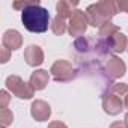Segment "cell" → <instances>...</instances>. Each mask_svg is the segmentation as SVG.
Wrapping results in <instances>:
<instances>
[{
    "instance_id": "1",
    "label": "cell",
    "mask_w": 128,
    "mask_h": 128,
    "mask_svg": "<svg viewBox=\"0 0 128 128\" xmlns=\"http://www.w3.org/2000/svg\"><path fill=\"white\" fill-rule=\"evenodd\" d=\"M23 26L32 33H44L48 30L50 24V12L39 5H33L26 8L21 12Z\"/></svg>"
},
{
    "instance_id": "2",
    "label": "cell",
    "mask_w": 128,
    "mask_h": 128,
    "mask_svg": "<svg viewBox=\"0 0 128 128\" xmlns=\"http://www.w3.org/2000/svg\"><path fill=\"white\" fill-rule=\"evenodd\" d=\"M51 77L56 80V82H60V83H66V82H71L77 77V70L72 66V63L65 60V59H60V60H56L53 65H51Z\"/></svg>"
},
{
    "instance_id": "3",
    "label": "cell",
    "mask_w": 128,
    "mask_h": 128,
    "mask_svg": "<svg viewBox=\"0 0 128 128\" xmlns=\"http://www.w3.org/2000/svg\"><path fill=\"white\" fill-rule=\"evenodd\" d=\"M5 84H6V89L11 94H14L15 96H18L21 100H30L33 96V94H35V90L30 86V83H26L18 76H9L6 78V83Z\"/></svg>"
},
{
    "instance_id": "4",
    "label": "cell",
    "mask_w": 128,
    "mask_h": 128,
    "mask_svg": "<svg viewBox=\"0 0 128 128\" xmlns=\"http://www.w3.org/2000/svg\"><path fill=\"white\" fill-rule=\"evenodd\" d=\"M88 24H89V20H88V15L82 9H76L71 17H70V23H68V32L71 36H77V38H82L86 30H88Z\"/></svg>"
},
{
    "instance_id": "5",
    "label": "cell",
    "mask_w": 128,
    "mask_h": 128,
    "mask_svg": "<svg viewBox=\"0 0 128 128\" xmlns=\"http://www.w3.org/2000/svg\"><path fill=\"white\" fill-rule=\"evenodd\" d=\"M125 104L124 100L116 96V95H110V94H102V110L110 114V116H116L124 110Z\"/></svg>"
},
{
    "instance_id": "6",
    "label": "cell",
    "mask_w": 128,
    "mask_h": 128,
    "mask_svg": "<svg viewBox=\"0 0 128 128\" xmlns=\"http://www.w3.org/2000/svg\"><path fill=\"white\" fill-rule=\"evenodd\" d=\"M106 71H107L108 78H119V77L125 76V72H126V65H125V62H124L120 57L112 56V57L107 59Z\"/></svg>"
},
{
    "instance_id": "7",
    "label": "cell",
    "mask_w": 128,
    "mask_h": 128,
    "mask_svg": "<svg viewBox=\"0 0 128 128\" xmlns=\"http://www.w3.org/2000/svg\"><path fill=\"white\" fill-rule=\"evenodd\" d=\"M30 113H32V118L38 122H44L50 118L51 114V107L48 106V102L42 101V100H36L32 102V107H30Z\"/></svg>"
},
{
    "instance_id": "8",
    "label": "cell",
    "mask_w": 128,
    "mask_h": 128,
    "mask_svg": "<svg viewBox=\"0 0 128 128\" xmlns=\"http://www.w3.org/2000/svg\"><path fill=\"white\" fill-rule=\"evenodd\" d=\"M2 44L3 47H6L8 50L14 51V50H18L21 48L23 45V36L18 30H14V29H9L3 33L2 36Z\"/></svg>"
},
{
    "instance_id": "9",
    "label": "cell",
    "mask_w": 128,
    "mask_h": 128,
    "mask_svg": "<svg viewBox=\"0 0 128 128\" xmlns=\"http://www.w3.org/2000/svg\"><path fill=\"white\" fill-rule=\"evenodd\" d=\"M24 60L29 66H39L44 62V51L39 45H29L24 50Z\"/></svg>"
},
{
    "instance_id": "10",
    "label": "cell",
    "mask_w": 128,
    "mask_h": 128,
    "mask_svg": "<svg viewBox=\"0 0 128 128\" xmlns=\"http://www.w3.org/2000/svg\"><path fill=\"white\" fill-rule=\"evenodd\" d=\"M106 41H107V44H108V47H110V50H112L113 54L124 53V51L128 48V39H126V36H125L122 32L114 33L112 38H108V39H106Z\"/></svg>"
},
{
    "instance_id": "11",
    "label": "cell",
    "mask_w": 128,
    "mask_h": 128,
    "mask_svg": "<svg viewBox=\"0 0 128 128\" xmlns=\"http://www.w3.org/2000/svg\"><path fill=\"white\" fill-rule=\"evenodd\" d=\"M48 80H50L48 71H45V70H36V71L32 72L29 83L33 88V90H42L48 84Z\"/></svg>"
},
{
    "instance_id": "12",
    "label": "cell",
    "mask_w": 128,
    "mask_h": 128,
    "mask_svg": "<svg viewBox=\"0 0 128 128\" xmlns=\"http://www.w3.org/2000/svg\"><path fill=\"white\" fill-rule=\"evenodd\" d=\"M86 15H88L89 24H90V26H94V27H101L104 23H107L106 17L101 14V11H100V8H98V5H96V3H94V5H89V6H88V9H86Z\"/></svg>"
},
{
    "instance_id": "13",
    "label": "cell",
    "mask_w": 128,
    "mask_h": 128,
    "mask_svg": "<svg viewBox=\"0 0 128 128\" xmlns=\"http://www.w3.org/2000/svg\"><path fill=\"white\" fill-rule=\"evenodd\" d=\"M96 5H98L101 14L106 17L107 21H110V20L120 11V9H119V3L116 2V0H101V2H98Z\"/></svg>"
},
{
    "instance_id": "14",
    "label": "cell",
    "mask_w": 128,
    "mask_h": 128,
    "mask_svg": "<svg viewBox=\"0 0 128 128\" xmlns=\"http://www.w3.org/2000/svg\"><path fill=\"white\" fill-rule=\"evenodd\" d=\"M78 2L77 0H60L56 5V9H57V15H62L65 18H70L71 14L76 11Z\"/></svg>"
},
{
    "instance_id": "15",
    "label": "cell",
    "mask_w": 128,
    "mask_h": 128,
    "mask_svg": "<svg viewBox=\"0 0 128 128\" xmlns=\"http://www.w3.org/2000/svg\"><path fill=\"white\" fill-rule=\"evenodd\" d=\"M68 23H70V18H65L62 15H56L53 23H51V32L57 36L63 35L68 30Z\"/></svg>"
},
{
    "instance_id": "16",
    "label": "cell",
    "mask_w": 128,
    "mask_h": 128,
    "mask_svg": "<svg viewBox=\"0 0 128 128\" xmlns=\"http://www.w3.org/2000/svg\"><path fill=\"white\" fill-rule=\"evenodd\" d=\"M104 94L116 95V96L125 100V96L128 95V84H125V83H113V84H110V86L107 88V90H106Z\"/></svg>"
},
{
    "instance_id": "17",
    "label": "cell",
    "mask_w": 128,
    "mask_h": 128,
    "mask_svg": "<svg viewBox=\"0 0 128 128\" xmlns=\"http://www.w3.org/2000/svg\"><path fill=\"white\" fill-rule=\"evenodd\" d=\"M118 32H120V30H119V27H118L116 24H113V23L107 21V23H104V24L100 27L98 36H100V38H102V39H108V38H112V36H113L114 33H118Z\"/></svg>"
},
{
    "instance_id": "18",
    "label": "cell",
    "mask_w": 128,
    "mask_h": 128,
    "mask_svg": "<svg viewBox=\"0 0 128 128\" xmlns=\"http://www.w3.org/2000/svg\"><path fill=\"white\" fill-rule=\"evenodd\" d=\"M33 5H39V0H17V2L12 3V8L17 9V11H24L26 8L29 6H33Z\"/></svg>"
},
{
    "instance_id": "19",
    "label": "cell",
    "mask_w": 128,
    "mask_h": 128,
    "mask_svg": "<svg viewBox=\"0 0 128 128\" xmlns=\"http://www.w3.org/2000/svg\"><path fill=\"white\" fill-rule=\"evenodd\" d=\"M0 122H2V126H8L14 122V114L9 108H2L0 110Z\"/></svg>"
},
{
    "instance_id": "20",
    "label": "cell",
    "mask_w": 128,
    "mask_h": 128,
    "mask_svg": "<svg viewBox=\"0 0 128 128\" xmlns=\"http://www.w3.org/2000/svg\"><path fill=\"white\" fill-rule=\"evenodd\" d=\"M9 94H8V90H2V92H0V101H2V106H0V107H2V108H8V104H9Z\"/></svg>"
},
{
    "instance_id": "21",
    "label": "cell",
    "mask_w": 128,
    "mask_h": 128,
    "mask_svg": "<svg viewBox=\"0 0 128 128\" xmlns=\"http://www.w3.org/2000/svg\"><path fill=\"white\" fill-rule=\"evenodd\" d=\"M11 57V50H8L6 47H2L0 48V62L2 63H6Z\"/></svg>"
},
{
    "instance_id": "22",
    "label": "cell",
    "mask_w": 128,
    "mask_h": 128,
    "mask_svg": "<svg viewBox=\"0 0 128 128\" xmlns=\"http://www.w3.org/2000/svg\"><path fill=\"white\" fill-rule=\"evenodd\" d=\"M48 128H68V126L60 120H53V122L48 124Z\"/></svg>"
},
{
    "instance_id": "23",
    "label": "cell",
    "mask_w": 128,
    "mask_h": 128,
    "mask_svg": "<svg viewBox=\"0 0 128 128\" xmlns=\"http://www.w3.org/2000/svg\"><path fill=\"white\" fill-rule=\"evenodd\" d=\"M118 3H119V9L128 14V0H119Z\"/></svg>"
},
{
    "instance_id": "24",
    "label": "cell",
    "mask_w": 128,
    "mask_h": 128,
    "mask_svg": "<svg viewBox=\"0 0 128 128\" xmlns=\"http://www.w3.org/2000/svg\"><path fill=\"white\" fill-rule=\"evenodd\" d=\"M110 128H128V126H126V124H125V122L116 120V122H113V124L110 125Z\"/></svg>"
},
{
    "instance_id": "25",
    "label": "cell",
    "mask_w": 128,
    "mask_h": 128,
    "mask_svg": "<svg viewBox=\"0 0 128 128\" xmlns=\"http://www.w3.org/2000/svg\"><path fill=\"white\" fill-rule=\"evenodd\" d=\"M124 104H125V108H128V95L125 96V100H124Z\"/></svg>"
},
{
    "instance_id": "26",
    "label": "cell",
    "mask_w": 128,
    "mask_h": 128,
    "mask_svg": "<svg viewBox=\"0 0 128 128\" xmlns=\"http://www.w3.org/2000/svg\"><path fill=\"white\" fill-rule=\"evenodd\" d=\"M124 122H125V124H126V126H128V113L125 114V119H124Z\"/></svg>"
},
{
    "instance_id": "27",
    "label": "cell",
    "mask_w": 128,
    "mask_h": 128,
    "mask_svg": "<svg viewBox=\"0 0 128 128\" xmlns=\"http://www.w3.org/2000/svg\"><path fill=\"white\" fill-rule=\"evenodd\" d=\"M2 128H8V126H2Z\"/></svg>"
},
{
    "instance_id": "28",
    "label": "cell",
    "mask_w": 128,
    "mask_h": 128,
    "mask_svg": "<svg viewBox=\"0 0 128 128\" xmlns=\"http://www.w3.org/2000/svg\"><path fill=\"white\" fill-rule=\"evenodd\" d=\"M126 50H128V48H126Z\"/></svg>"
}]
</instances>
